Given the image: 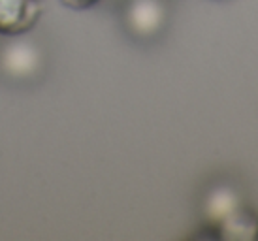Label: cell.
I'll use <instances>...</instances> for the list:
<instances>
[{"label":"cell","instance_id":"3957f363","mask_svg":"<svg viewBox=\"0 0 258 241\" xmlns=\"http://www.w3.org/2000/svg\"><path fill=\"white\" fill-rule=\"evenodd\" d=\"M38 17V0H0V34H23L34 27Z\"/></svg>","mask_w":258,"mask_h":241},{"label":"cell","instance_id":"6da1fadb","mask_svg":"<svg viewBox=\"0 0 258 241\" xmlns=\"http://www.w3.org/2000/svg\"><path fill=\"white\" fill-rule=\"evenodd\" d=\"M43 68L42 49L30 40H12L0 49V74L14 81H29Z\"/></svg>","mask_w":258,"mask_h":241},{"label":"cell","instance_id":"7a4b0ae2","mask_svg":"<svg viewBox=\"0 0 258 241\" xmlns=\"http://www.w3.org/2000/svg\"><path fill=\"white\" fill-rule=\"evenodd\" d=\"M166 6L162 0H130L124 8V25L136 38H153L166 25Z\"/></svg>","mask_w":258,"mask_h":241},{"label":"cell","instance_id":"5b68a950","mask_svg":"<svg viewBox=\"0 0 258 241\" xmlns=\"http://www.w3.org/2000/svg\"><path fill=\"white\" fill-rule=\"evenodd\" d=\"M215 230L217 237L226 241H258V217L249 209L239 207Z\"/></svg>","mask_w":258,"mask_h":241},{"label":"cell","instance_id":"277c9868","mask_svg":"<svg viewBox=\"0 0 258 241\" xmlns=\"http://www.w3.org/2000/svg\"><path fill=\"white\" fill-rule=\"evenodd\" d=\"M239 207H243L241 206V196L234 187L215 185L204 196L202 215H204V220H206L208 226L217 228L221 222L228 219L230 215H234Z\"/></svg>","mask_w":258,"mask_h":241},{"label":"cell","instance_id":"8992f818","mask_svg":"<svg viewBox=\"0 0 258 241\" xmlns=\"http://www.w3.org/2000/svg\"><path fill=\"white\" fill-rule=\"evenodd\" d=\"M100 0H62V4L74 8V10H85V8H91L94 4H98Z\"/></svg>","mask_w":258,"mask_h":241}]
</instances>
